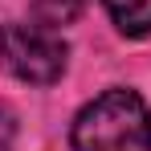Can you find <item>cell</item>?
<instances>
[{
    "label": "cell",
    "instance_id": "cell-1",
    "mask_svg": "<svg viewBox=\"0 0 151 151\" xmlns=\"http://www.w3.org/2000/svg\"><path fill=\"white\" fill-rule=\"evenodd\" d=\"M74 151H151V110L135 90H106L74 119Z\"/></svg>",
    "mask_w": 151,
    "mask_h": 151
},
{
    "label": "cell",
    "instance_id": "cell-2",
    "mask_svg": "<svg viewBox=\"0 0 151 151\" xmlns=\"http://www.w3.org/2000/svg\"><path fill=\"white\" fill-rule=\"evenodd\" d=\"M65 41L49 25H25V21H8L0 25V65L17 82L29 86H53L65 74Z\"/></svg>",
    "mask_w": 151,
    "mask_h": 151
},
{
    "label": "cell",
    "instance_id": "cell-3",
    "mask_svg": "<svg viewBox=\"0 0 151 151\" xmlns=\"http://www.w3.org/2000/svg\"><path fill=\"white\" fill-rule=\"evenodd\" d=\"M102 4L123 37H147L151 33V0H102Z\"/></svg>",
    "mask_w": 151,
    "mask_h": 151
},
{
    "label": "cell",
    "instance_id": "cell-4",
    "mask_svg": "<svg viewBox=\"0 0 151 151\" xmlns=\"http://www.w3.org/2000/svg\"><path fill=\"white\" fill-rule=\"evenodd\" d=\"M82 8H86V0H37V17H41V25H49V29L74 21Z\"/></svg>",
    "mask_w": 151,
    "mask_h": 151
}]
</instances>
